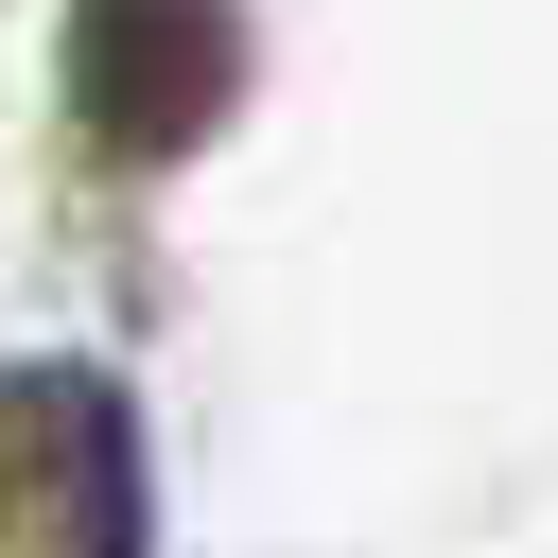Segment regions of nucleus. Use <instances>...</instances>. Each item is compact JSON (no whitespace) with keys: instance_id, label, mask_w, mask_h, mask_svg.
Listing matches in <instances>:
<instances>
[{"instance_id":"nucleus-1","label":"nucleus","mask_w":558,"mask_h":558,"mask_svg":"<svg viewBox=\"0 0 558 558\" xmlns=\"http://www.w3.org/2000/svg\"><path fill=\"white\" fill-rule=\"evenodd\" d=\"M0 558H140V418L87 366H0Z\"/></svg>"},{"instance_id":"nucleus-2","label":"nucleus","mask_w":558,"mask_h":558,"mask_svg":"<svg viewBox=\"0 0 558 558\" xmlns=\"http://www.w3.org/2000/svg\"><path fill=\"white\" fill-rule=\"evenodd\" d=\"M227 70H244L227 0H70V105H87L105 157H174V140H209Z\"/></svg>"}]
</instances>
